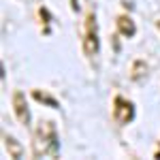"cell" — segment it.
Here are the masks:
<instances>
[{
	"label": "cell",
	"instance_id": "3",
	"mask_svg": "<svg viewBox=\"0 0 160 160\" xmlns=\"http://www.w3.org/2000/svg\"><path fill=\"white\" fill-rule=\"evenodd\" d=\"M113 115L120 124H128L135 118V105L130 100H126L124 96H115L113 98Z\"/></svg>",
	"mask_w": 160,
	"mask_h": 160
},
{
	"label": "cell",
	"instance_id": "2",
	"mask_svg": "<svg viewBox=\"0 0 160 160\" xmlns=\"http://www.w3.org/2000/svg\"><path fill=\"white\" fill-rule=\"evenodd\" d=\"M100 49V37H98V22H96V13L90 9L86 13V22H83V53L94 58Z\"/></svg>",
	"mask_w": 160,
	"mask_h": 160
},
{
	"label": "cell",
	"instance_id": "1",
	"mask_svg": "<svg viewBox=\"0 0 160 160\" xmlns=\"http://www.w3.org/2000/svg\"><path fill=\"white\" fill-rule=\"evenodd\" d=\"M34 141H32V154L37 156V158H51V156H58V130H56V126L47 120H43V122L37 126V130H34V137H32Z\"/></svg>",
	"mask_w": 160,
	"mask_h": 160
},
{
	"label": "cell",
	"instance_id": "8",
	"mask_svg": "<svg viewBox=\"0 0 160 160\" xmlns=\"http://www.w3.org/2000/svg\"><path fill=\"white\" fill-rule=\"evenodd\" d=\"M158 28H160V22H158Z\"/></svg>",
	"mask_w": 160,
	"mask_h": 160
},
{
	"label": "cell",
	"instance_id": "4",
	"mask_svg": "<svg viewBox=\"0 0 160 160\" xmlns=\"http://www.w3.org/2000/svg\"><path fill=\"white\" fill-rule=\"evenodd\" d=\"M13 107H15V115L19 118V122L28 126L30 124V109L26 105V96L22 92H15L13 94Z\"/></svg>",
	"mask_w": 160,
	"mask_h": 160
},
{
	"label": "cell",
	"instance_id": "5",
	"mask_svg": "<svg viewBox=\"0 0 160 160\" xmlns=\"http://www.w3.org/2000/svg\"><path fill=\"white\" fill-rule=\"evenodd\" d=\"M118 30L122 32L124 37H135V32H137V26H135V22L128 17V15H120L118 17Z\"/></svg>",
	"mask_w": 160,
	"mask_h": 160
},
{
	"label": "cell",
	"instance_id": "7",
	"mask_svg": "<svg viewBox=\"0 0 160 160\" xmlns=\"http://www.w3.org/2000/svg\"><path fill=\"white\" fill-rule=\"evenodd\" d=\"M4 139H7V148H9V154H11L13 158H19V156H22V148H19V149L15 148V143H13L11 137H4Z\"/></svg>",
	"mask_w": 160,
	"mask_h": 160
},
{
	"label": "cell",
	"instance_id": "6",
	"mask_svg": "<svg viewBox=\"0 0 160 160\" xmlns=\"http://www.w3.org/2000/svg\"><path fill=\"white\" fill-rule=\"evenodd\" d=\"M32 98L38 100V102H43V105H47V107H53V109H60V102L53 98L51 94H47L45 90H32Z\"/></svg>",
	"mask_w": 160,
	"mask_h": 160
}]
</instances>
